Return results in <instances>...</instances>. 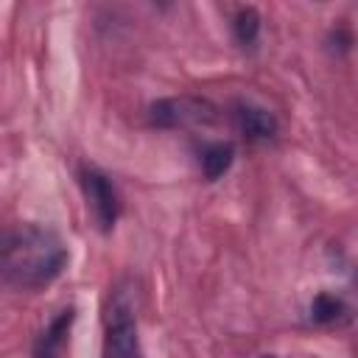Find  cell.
I'll use <instances>...</instances> for the list:
<instances>
[{
  "label": "cell",
  "instance_id": "obj_1",
  "mask_svg": "<svg viewBox=\"0 0 358 358\" xmlns=\"http://www.w3.org/2000/svg\"><path fill=\"white\" fill-rule=\"evenodd\" d=\"M70 252L62 235L42 224H11L0 229V285L39 291L62 277Z\"/></svg>",
  "mask_w": 358,
  "mask_h": 358
},
{
  "label": "cell",
  "instance_id": "obj_2",
  "mask_svg": "<svg viewBox=\"0 0 358 358\" xmlns=\"http://www.w3.org/2000/svg\"><path fill=\"white\" fill-rule=\"evenodd\" d=\"M106 338H103V358H143L140 336H137V316L131 291L117 285L106 299Z\"/></svg>",
  "mask_w": 358,
  "mask_h": 358
},
{
  "label": "cell",
  "instance_id": "obj_3",
  "mask_svg": "<svg viewBox=\"0 0 358 358\" xmlns=\"http://www.w3.org/2000/svg\"><path fill=\"white\" fill-rule=\"evenodd\" d=\"M78 185L87 199V210L92 213L95 224L101 232H109L117 218H120V196L115 182L95 165H81L78 168Z\"/></svg>",
  "mask_w": 358,
  "mask_h": 358
},
{
  "label": "cell",
  "instance_id": "obj_4",
  "mask_svg": "<svg viewBox=\"0 0 358 358\" xmlns=\"http://www.w3.org/2000/svg\"><path fill=\"white\" fill-rule=\"evenodd\" d=\"M232 115H235L238 131L246 140H252V143H268V140L277 137L280 123H277V117L266 106H257L252 101H241V103H235V112Z\"/></svg>",
  "mask_w": 358,
  "mask_h": 358
},
{
  "label": "cell",
  "instance_id": "obj_5",
  "mask_svg": "<svg viewBox=\"0 0 358 358\" xmlns=\"http://www.w3.org/2000/svg\"><path fill=\"white\" fill-rule=\"evenodd\" d=\"M73 322H76V308H73V305H70V308H62V310L42 327V333L36 336L31 355H34V358H59V355L64 352V347H67Z\"/></svg>",
  "mask_w": 358,
  "mask_h": 358
},
{
  "label": "cell",
  "instance_id": "obj_6",
  "mask_svg": "<svg viewBox=\"0 0 358 358\" xmlns=\"http://www.w3.org/2000/svg\"><path fill=\"white\" fill-rule=\"evenodd\" d=\"M207 103L201 101H190V98H159L151 103L148 115H151V123L159 126V129H176V126H185L190 120H201L204 117V109Z\"/></svg>",
  "mask_w": 358,
  "mask_h": 358
},
{
  "label": "cell",
  "instance_id": "obj_7",
  "mask_svg": "<svg viewBox=\"0 0 358 358\" xmlns=\"http://www.w3.org/2000/svg\"><path fill=\"white\" fill-rule=\"evenodd\" d=\"M232 159H235V148H232V143H227V140H213V143H204V145H201V151H199L201 176H204L207 182L221 179V176L229 171Z\"/></svg>",
  "mask_w": 358,
  "mask_h": 358
},
{
  "label": "cell",
  "instance_id": "obj_8",
  "mask_svg": "<svg viewBox=\"0 0 358 358\" xmlns=\"http://www.w3.org/2000/svg\"><path fill=\"white\" fill-rule=\"evenodd\" d=\"M260 28H263V20H260V11L252 8V6H243L235 11L232 17V36L241 48H255L257 39H260Z\"/></svg>",
  "mask_w": 358,
  "mask_h": 358
},
{
  "label": "cell",
  "instance_id": "obj_9",
  "mask_svg": "<svg viewBox=\"0 0 358 358\" xmlns=\"http://www.w3.org/2000/svg\"><path fill=\"white\" fill-rule=\"evenodd\" d=\"M347 316V302L336 294H316L313 302H310V322L313 324H333V322H341Z\"/></svg>",
  "mask_w": 358,
  "mask_h": 358
},
{
  "label": "cell",
  "instance_id": "obj_10",
  "mask_svg": "<svg viewBox=\"0 0 358 358\" xmlns=\"http://www.w3.org/2000/svg\"><path fill=\"white\" fill-rule=\"evenodd\" d=\"M260 358H274V355H260Z\"/></svg>",
  "mask_w": 358,
  "mask_h": 358
}]
</instances>
